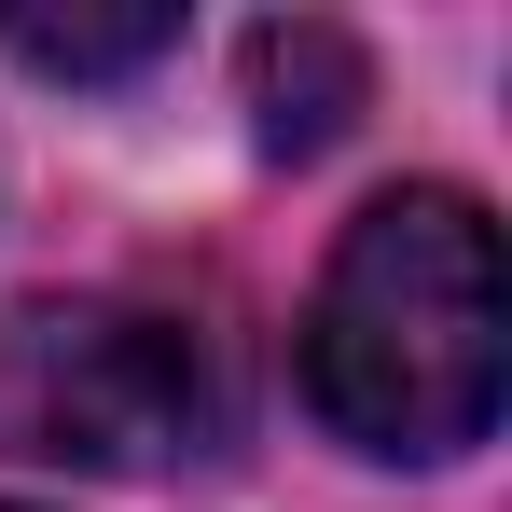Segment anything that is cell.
I'll list each match as a JSON object with an SVG mask.
<instances>
[{
	"mask_svg": "<svg viewBox=\"0 0 512 512\" xmlns=\"http://www.w3.org/2000/svg\"><path fill=\"white\" fill-rule=\"evenodd\" d=\"M208 429V360L153 305H28L0 319V457L42 471H167Z\"/></svg>",
	"mask_w": 512,
	"mask_h": 512,
	"instance_id": "7a4b0ae2",
	"label": "cell"
},
{
	"mask_svg": "<svg viewBox=\"0 0 512 512\" xmlns=\"http://www.w3.org/2000/svg\"><path fill=\"white\" fill-rule=\"evenodd\" d=\"M0 28H14V56H28V70H70V84L153 70V56L180 42V14H167V0H139V14H56V0H14Z\"/></svg>",
	"mask_w": 512,
	"mask_h": 512,
	"instance_id": "277c9868",
	"label": "cell"
},
{
	"mask_svg": "<svg viewBox=\"0 0 512 512\" xmlns=\"http://www.w3.org/2000/svg\"><path fill=\"white\" fill-rule=\"evenodd\" d=\"M0 512H14V499H0Z\"/></svg>",
	"mask_w": 512,
	"mask_h": 512,
	"instance_id": "5b68a950",
	"label": "cell"
},
{
	"mask_svg": "<svg viewBox=\"0 0 512 512\" xmlns=\"http://www.w3.org/2000/svg\"><path fill=\"white\" fill-rule=\"evenodd\" d=\"M250 70H263V139L277 153H319L346 125V97H360V56H346L333 28H263Z\"/></svg>",
	"mask_w": 512,
	"mask_h": 512,
	"instance_id": "3957f363",
	"label": "cell"
},
{
	"mask_svg": "<svg viewBox=\"0 0 512 512\" xmlns=\"http://www.w3.org/2000/svg\"><path fill=\"white\" fill-rule=\"evenodd\" d=\"M512 388V277L471 194H374L305 305V402L360 457H471Z\"/></svg>",
	"mask_w": 512,
	"mask_h": 512,
	"instance_id": "6da1fadb",
	"label": "cell"
}]
</instances>
